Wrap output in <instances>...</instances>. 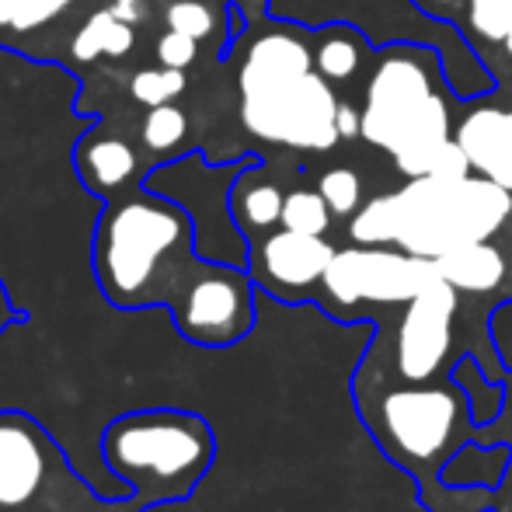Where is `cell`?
Returning a JSON list of instances; mask_svg holds the SVG:
<instances>
[{
	"instance_id": "obj_1",
	"label": "cell",
	"mask_w": 512,
	"mask_h": 512,
	"mask_svg": "<svg viewBox=\"0 0 512 512\" xmlns=\"http://www.w3.org/2000/svg\"><path fill=\"white\" fill-rule=\"evenodd\" d=\"M209 258L196 251V223L175 199L140 189L102 213L95 230V279L112 307H171L192 290Z\"/></svg>"
},
{
	"instance_id": "obj_2",
	"label": "cell",
	"mask_w": 512,
	"mask_h": 512,
	"mask_svg": "<svg viewBox=\"0 0 512 512\" xmlns=\"http://www.w3.org/2000/svg\"><path fill=\"white\" fill-rule=\"evenodd\" d=\"M359 418L373 432L377 446L408 471L418 485V499L429 512H485L495 506V492L485 488H446L439 471L471 439H481L467 394L446 380H422L384 391L380 398L356 394Z\"/></svg>"
},
{
	"instance_id": "obj_3",
	"label": "cell",
	"mask_w": 512,
	"mask_h": 512,
	"mask_svg": "<svg viewBox=\"0 0 512 512\" xmlns=\"http://www.w3.org/2000/svg\"><path fill=\"white\" fill-rule=\"evenodd\" d=\"M512 213V192L485 175L411 178L405 189L359 206L349 223L356 244H398L408 255L439 258L471 241H488Z\"/></svg>"
},
{
	"instance_id": "obj_4",
	"label": "cell",
	"mask_w": 512,
	"mask_h": 512,
	"mask_svg": "<svg viewBox=\"0 0 512 512\" xmlns=\"http://www.w3.org/2000/svg\"><path fill=\"white\" fill-rule=\"evenodd\" d=\"M439 53L422 42L384 49L370 74L363 140L387 150L408 178L432 175L450 136V105L439 81Z\"/></svg>"
},
{
	"instance_id": "obj_5",
	"label": "cell",
	"mask_w": 512,
	"mask_h": 512,
	"mask_svg": "<svg viewBox=\"0 0 512 512\" xmlns=\"http://www.w3.org/2000/svg\"><path fill=\"white\" fill-rule=\"evenodd\" d=\"M102 457L140 506L192 499L216 457V436L196 411H126L102 432Z\"/></svg>"
},
{
	"instance_id": "obj_6",
	"label": "cell",
	"mask_w": 512,
	"mask_h": 512,
	"mask_svg": "<svg viewBox=\"0 0 512 512\" xmlns=\"http://www.w3.org/2000/svg\"><path fill=\"white\" fill-rule=\"evenodd\" d=\"M439 279L436 262L408 251H391L387 244H356L335 251L324 272V304H335L342 317L345 307L356 304H408L418 290Z\"/></svg>"
},
{
	"instance_id": "obj_7",
	"label": "cell",
	"mask_w": 512,
	"mask_h": 512,
	"mask_svg": "<svg viewBox=\"0 0 512 512\" xmlns=\"http://www.w3.org/2000/svg\"><path fill=\"white\" fill-rule=\"evenodd\" d=\"M241 122L265 143L297 150H331L338 136V98L331 81L310 70L279 91L241 98Z\"/></svg>"
},
{
	"instance_id": "obj_8",
	"label": "cell",
	"mask_w": 512,
	"mask_h": 512,
	"mask_svg": "<svg viewBox=\"0 0 512 512\" xmlns=\"http://www.w3.org/2000/svg\"><path fill=\"white\" fill-rule=\"evenodd\" d=\"M182 338L203 349L237 345L255 328V279L241 265L209 262L175 310Z\"/></svg>"
},
{
	"instance_id": "obj_9",
	"label": "cell",
	"mask_w": 512,
	"mask_h": 512,
	"mask_svg": "<svg viewBox=\"0 0 512 512\" xmlns=\"http://www.w3.org/2000/svg\"><path fill=\"white\" fill-rule=\"evenodd\" d=\"M335 248L317 234H300V230H272L248 251V272L258 290L283 304H304L314 300L317 286L324 283Z\"/></svg>"
},
{
	"instance_id": "obj_10",
	"label": "cell",
	"mask_w": 512,
	"mask_h": 512,
	"mask_svg": "<svg viewBox=\"0 0 512 512\" xmlns=\"http://www.w3.org/2000/svg\"><path fill=\"white\" fill-rule=\"evenodd\" d=\"M457 304V290L446 279H432L425 290L408 300L398 328V349H394V366L401 380L422 384V380L439 377V370L450 359Z\"/></svg>"
},
{
	"instance_id": "obj_11",
	"label": "cell",
	"mask_w": 512,
	"mask_h": 512,
	"mask_svg": "<svg viewBox=\"0 0 512 512\" xmlns=\"http://www.w3.org/2000/svg\"><path fill=\"white\" fill-rule=\"evenodd\" d=\"M56 457L53 439L25 411H0V512L39 499Z\"/></svg>"
},
{
	"instance_id": "obj_12",
	"label": "cell",
	"mask_w": 512,
	"mask_h": 512,
	"mask_svg": "<svg viewBox=\"0 0 512 512\" xmlns=\"http://www.w3.org/2000/svg\"><path fill=\"white\" fill-rule=\"evenodd\" d=\"M314 70V49L297 28H276V32L258 35L248 46L241 63V98L265 95V91H279L286 84L300 81L304 74Z\"/></svg>"
},
{
	"instance_id": "obj_13",
	"label": "cell",
	"mask_w": 512,
	"mask_h": 512,
	"mask_svg": "<svg viewBox=\"0 0 512 512\" xmlns=\"http://www.w3.org/2000/svg\"><path fill=\"white\" fill-rule=\"evenodd\" d=\"M474 171L512 192V108H478L457 129Z\"/></svg>"
},
{
	"instance_id": "obj_14",
	"label": "cell",
	"mask_w": 512,
	"mask_h": 512,
	"mask_svg": "<svg viewBox=\"0 0 512 512\" xmlns=\"http://www.w3.org/2000/svg\"><path fill=\"white\" fill-rule=\"evenodd\" d=\"M432 262H436L439 279H446L457 293H492L506 279V258L488 241L460 244Z\"/></svg>"
},
{
	"instance_id": "obj_15",
	"label": "cell",
	"mask_w": 512,
	"mask_h": 512,
	"mask_svg": "<svg viewBox=\"0 0 512 512\" xmlns=\"http://www.w3.org/2000/svg\"><path fill=\"white\" fill-rule=\"evenodd\" d=\"M512 467V443H481L471 439L443 464L439 478L446 488H485L499 492L502 478Z\"/></svg>"
},
{
	"instance_id": "obj_16",
	"label": "cell",
	"mask_w": 512,
	"mask_h": 512,
	"mask_svg": "<svg viewBox=\"0 0 512 512\" xmlns=\"http://www.w3.org/2000/svg\"><path fill=\"white\" fill-rule=\"evenodd\" d=\"M77 168H81V178L91 192L98 196H108L119 185H126L136 171V154L129 143L115 140V136H105V140H84L81 154H77Z\"/></svg>"
},
{
	"instance_id": "obj_17",
	"label": "cell",
	"mask_w": 512,
	"mask_h": 512,
	"mask_svg": "<svg viewBox=\"0 0 512 512\" xmlns=\"http://www.w3.org/2000/svg\"><path fill=\"white\" fill-rule=\"evenodd\" d=\"M283 203L286 196L279 192V185L272 182H251V171L244 168L241 178L230 189V209H234V220L244 234H255V230H269L283 220Z\"/></svg>"
},
{
	"instance_id": "obj_18",
	"label": "cell",
	"mask_w": 512,
	"mask_h": 512,
	"mask_svg": "<svg viewBox=\"0 0 512 512\" xmlns=\"http://www.w3.org/2000/svg\"><path fill=\"white\" fill-rule=\"evenodd\" d=\"M450 380L467 394L474 425H492L495 418L502 415V408H506V380L488 377L485 366L478 363V356L464 352V356L450 366Z\"/></svg>"
},
{
	"instance_id": "obj_19",
	"label": "cell",
	"mask_w": 512,
	"mask_h": 512,
	"mask_svg": "<svg viewBox=\"0 0 512 512\" xmlns=\"http://www.w3.org/2000/svg\"><path fill=\"white\" fill-rule=\"evenodd\" d=\"M363 35H356V28L349 25H324L321 39L314 46V67L324 81L345 84L359 74L363 67Z\"/></svg>"
},
{
	"instance_id": "obj_20",
	"label": "cell",
	"mask_w": 512,
	"mask_h": 512,
	"mask_svg": "<svg viewBox=\"0 0 512 512\" xmlns=\"http://www.w3.org/2000/svg\"><path fill=\"white\" fill-rule=\"evenodd\" d=\"M129 49H133V25L119 21L112 11H95L70 42V56L81 63H91L98 56H126Z\"/></svg>"
},
{
	"instance_id": "obj_21",
	"label": "cell",
	"mask_w": 512,
	"mask_h": 512,
	"mask_svg": "<svg viewBox=\"0 0 512 512\" xmlns=\"http://www.w3.org/2000/svg\"><path fill=\"white\" fill-rule=\"evenodd\" d=\"M331 206L324 203L321 192H310V189H297L286 196L283 203V220L279 227H290V230H300V234H317L324 237L331 227Z\"/></svg>"
},
{
	"instance_id": "obj_22",
	"label": "cell",
	"mask_w": 512,
	"mask_h": 512,
	"mask_svg": "<svg viewBox=\"0 0 512 512\" xmlns=\"http://www.w3.org/2000/svg\"><path fill=\"white\" fill-rule=\"evenodd\" d=\"M129 91L140 105H168L171 98H178L185 91V70L178 67H150L129 81Z\"/></svg>"
},
{
	"instance_id": "obj_23",
	"label": "cell",
	"mask_w": 512,
	"mask_h": 512,
	"mask_svg": "<svg viewBox=\"0 0 512 512\" xmlns=\"http://www.w3.org/2000/svg\"><path fill=\"white\" fill-rule=\"evenodd\" d=\"M185 133H189V119H185L182 108L175 105H154L147 112V119H143V143H147L150 150H175L178 143L185 140Z\"/></svg>"
},
{
	"instance_id": "obj_24",
	"label": "cell",
	"mask_w": 512,
	"mask_h": 512,
	"mask_svg": "<svg viewBox=\"0 0 512 512\" xmlns=\"http://www.w3.org/2000/svg\"><path fill=\"white\" fill-rule=\"evenodd\" d=\"M317 192L324 196V203L331 206L335 216H356L363 206V182L352 168H331L321 175Z\"/></svg>"
},
{
	"instance_id": "obj_25",
	"label": "cell",
	"mask_w": 512,
	"mask_h": 512,
	"mask_svg": "<svg viewBox=\"0 0 512 512\" xmlns=\"http://www.w3.org/2000/svg\"><path fill=\"white\" fill-rule=\"evenodd\" d=\"M467 21L485 42H506L512 35V0H467Z\"/></svg>"
},
{
	"instance_id": "obj_26",
	"label": "cell",
	"mask_w": 512,
	"mask_h": 512,
	"mask_svg": "<svg viewBox=\"0 0 512 512\" xmlns=\"http://www.w3.org/2000/svg\"><path fill=\"white\" fill-rule=\"evenodd\" d=\"M164 18H168V28L192 35V39H209V35H213V25H216L213 11H209L203 0H175Z\"/></svg>"
},
{
	"instance_id": "obj_27",
	"label": "cell",
	"mask_w": 512,
	"mask_h": 512,
	"mask_svg": "<svg viewBox=\"0 0 512 512\" xmlns=\"http://www.w3.org/2000/svg\"><path fill=\"white\" fill-rule=\"evenodd\" d=\"M74 0H18V11H14L11 32H32V28L46 25V21L60 18Z\"/></svg>"
},
{
	"instance_id": "obj_28",
	"label": "cell",
	"mask_w": 512,
	"mask_h": 512,
	"mask_svg": "<svg viewBox=\"0 0 512 512\" xmlns=\"http://www.w3.org/2000/svg\"><path fill=\"white\" fill-rule=\"evenodd\" d=\"M196 53H199V39H192V35L185 32H175V28H168V32L157 39V60H161V67H192L196 63Z\"/></svg>"
},
{
	"instance_id": "obj_29",
	"label": "cell",
	"mask_w": 512,
	"mask_h": 512,
	"mask_svg": "<svg viewBox=\"0 0 512 512\" xmlns=\"http://www.w3.org/2000/svg\"><path fill=\"white\" fill-rule=\"evenodd\" d=\"M488 331H492V345H495V352H499L502 370H512V300L492 310Z\"/></svg>"
},
{
	"instance_id": "obj_30",
	"label": "cell",
	"mask_w": 512,
	"mask_h": 512,
	"mask_svg": "<svg viewBox=\"0 0 512 512\" xmlns=\"http://www.w3.org/2000/svg\"><path fill=\"white\" fill-rule=\"evenodd\" d=\"M481 443H512V370H506V408L492 425H481Z\"/></svg>"
},
{
	"instance_id": "obj_31",
	"label": "cell",
	"mask_w": 512,
	"mask_h": 512,
	"mask_svg": "<svg viewBox=\"0 0 512 512\" xmlns=\"http://www.w3.org/2000/svg\"><path fill=\"white\" fill-rule=\"evenodd\" d=\"M338 136L342 140H356L363 136V112L349 102H338Z\"/></svg>"
},
{
	"instance_id": "obj_32",
	"label": "cell",
	"mask_w": 512,
	"mask_h": 512,
	"mask_svg": "<svg viewBox=\"0 0 512 512\" xmlns=\"http://www.w3.org/2000/svg\"><path fill=\"white\" fill-rule=\"evenodd\" d=\"M108 11H112L119 21H126V25H136V21L143 18V0H115Z\"/></svg>"
},
{
	"instance_id": "obj_33",
	"label": "cell",
	"mask_w": 512,
	"mask_h": 512,
	"mask_svg": "<svg viewBox=\"0 0 512 512\" xmlns=\"http://www.w3.org/2000/svg\"><path fill=\"white\" fill-rule=\"evenodd\" d=\"M495 512H512V467L506 471V478H502L499 492H495Z\"/></svg>"
},
{
	"instance_id": "obj_34",
	"label": "cell",
	"mask_w": 512,
	"mask_h": 512,
	"mask_svg": "<svg viewBox=\"0 0 512 512\" xmlns=\"http://www.w3.org/2000/svg\"><path fill=\"white\" fill-rule=\"evenodd\" d=\"M18 317H21L18 307L11 304V297H7V290H4V283H0V335H4L7 324H14Z\"/></svg>"
},
{
	"instance_id": "obj_35",
	"label": "cell",
	"mask_w": 512,
	"mask_h": 512,
	"mask_svg": "<svg viewBox=\"0 0 512 512\" xmlns=\"http://www.w3.org/2000/svg\"><path fill=\"white\" fill-rule=\"evenodd\" d=\"M14 11H18V0H0V28H11Z\"/></svg>"
},
{
	"instance_id": "obj_36",
	"label": "cell",
	"mask_w": 512,
	"mask_h": 512,
	"mask_svg": "<svg viewBox=\"0 0 512 512\" xmlns=\"http://www.w3.org/2000/svg\"><path fill=\"white\" fill-rule=\"evenodd\" d=\"M457 4H467V0H422V7H446V11Z\"/></svg>"
},
{
	"instance_id": "obj_37",
	"label": "cell",
	"mask_w": 512,
	"mask_h": 512,
	"mask_svg": "<svg viewBox=\"0 0 512 512\" xmlns=\"http://www.w3.org/2000/svg\"><path fill=\"white\" fill-rule=\"evenodd\" d=\"M502 46H506V53L512 56V35H509V39H506V42H502Z\"/></svg>"
}]
</instances>
